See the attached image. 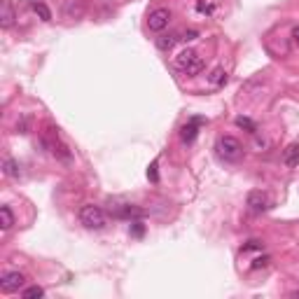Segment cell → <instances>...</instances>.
Returning a JSON list of instances; mask_svg holds the SVG:
<instances>
[{
	"instance_id": "cell-10",
	"label": "cell",
	"mask_w": 299,
	"mask_h": 299,
	"mask_svg": "<svg viewBox=\"0 0 299 299\" xmlns=\"http://www.w3.org/2000/svg\"><path fill=\"white\" fill-rule=\"evenodd\" d=\"M283 164L285 166H297L299 164V145L297 143H292V145L285 150V154H283Z\"/></svg>"
},
{
	"instance_id": "cell-12",
	"label": "cell",
	"mask_w": 299,
	"mask_h": 299,
	"mask_svg": "<svg viewBox=\"0 0 299 299\" xmlns=\"http://www.w3.org/2000/svg\"><path fill=\"white\" fill-rule=\"evenodd\" d=\"M3 171H5V176H10V178H19V176H21V168H19V164L14 161V159H5Z\"/></svg>"
},
{
	"instance_id": "cell-17",
	"label": "cell",
	"mask_w": 299,
	"mask_h": 299,
	"mask_svg": "<svg viewBox=\"0 0 299 299\" xmlns=\"http://www.w3.org/2000/svg\"><path fill=\"white\" fill-rule=\"evenodd\" d=\"M196 12H201V14H206V17H210V14L215 12V5H213V3H203V0H199V3H196Z\"/></svg>"
},
{
	"instance_id": "cell-14",
	"label": "cell",
	"mask_w": 299,
	"mask_h": 299,
	"mask_svg": "<svg viewBox=\"0 0 299 299\" xmlns=\"http://www.w3.org/2000/svg\"><path fill=\"white\" fill-rule=\"evenodd\" d=\"M33 10H35V14L42 19V21H49V19H52V12H49V7L45 5V3H40V0H35V3H33Z\"/></svg>"
},
{
	"instance_id": "cell-21",
	"label": "cell",
	"mask_w": 299,
	"mask_h": 299,
	"mask_svg": "<svg viewBox=\"0 0 299 299\" xmlns=\"http://www.w3.org/2000/svg\"><path fill=\"white\" fill-rule=\"evenodd\" d=\"M199 37V31H187V33H183V37L180 40H185V42H192V40H196Z\"/></svg>"
},
{
	"instance_id": "cell-9",
	"label": "cell",
	"mask_w": 299,
	"mask_h": 299,
	"mask_svg": "<svg viewBox=\"0 0 299 299\" xmlns=\"http://www.w3.org/2000/svg\"><path fill=\"white\" fill-rule=\"evenodd\" d=\"M12 24H14V7H12V3L10 0H3V14H0V26L3 28H12Z\"/></svg>"
},
{
	"instance_id": "cell-20",
	"label": "cell",
	"mask_w": 299,
	"mask_h": 299,
	"mask_svg": "<svg viewBox=\"0 0 299 299\" xmlns=\"http://www.w3.org/2000/svg\"><path fill=\"white\" fill-rule=\"evenodd\" d=\"M157 168H159L157 161H152V164H150V168H147V178H150L152 183H159V173H157Z\"/></svg>"
},
{
	"instance_id": "cell-6",
	"label": "cell",
	"mask_w": 299,
	"mask_h": 299,
	"mask_svg": "<svg viewBox=\"0 0 299 299\" xmlns=\"http://www.w3.org/2000/svg\"><path fill=\"white\" fill-rule=\"evenodd\" d=\"M206 124V119L203 117H192L187 124H183V129H180V141L183 143H194L196 141V136H199V129Z\"/></svg>"
},
{
	"instance_id": "cell-8",
	"label": "cell",
	"mask_w": 299,
	"mask_h": 299,
	"mask_svg": "<svg viewBox=\"0 0 299 299\" xmlns=\"http://www.w3.org/2000/svg\"><path fill=\"white\" fill-rule=\"evenodd\" d=\"M245 203H248V208H250L252 213H264L271 203H269V196L264 194V192H250L248 194V199H245Z\"/></svg>"
},
{
	"instance_id": "cell-5",
	"label": "cell",
	"mask_w": 299,
	"mask_h": 299,
	"mask_svg": "<svg viewBox=\"0 0 299 299\" xmlns=\"http://www.w3.org/2000/svg\"><path fill=\"white\" fill-rule=\"evenodd\" d=\"M168 21H171V12L166 10V7H159V10H154V12H150V17H147V26H150V31L154 33H161L168 26Z\"/></svg>"
},
{
	"instance_id": "cell-3",
	"label": "cell",
	"mask_w": 299,
	"mask_h": 299,
	"mask_svg": "<svg viewBox=\"0 0 299 299\" xmlns=\"http://www.w3.org/2000/svg\"><path fill=\"white\" fill-rule=\"evenodd\" d=\"M79 222L87 227V229H103L105 227V213L103 208L98 206H84L79 210Z\"/></svg>"
},
{
	"instance_id": "cell-4",
	"label": "cell",
	"mask_w": 299,
	"mask_h": 299,
	"mask_svg": "<svg viewBox=\"0 0 299 299\" xmlns=\"http://www.w3.org/2000/svg\"><path fill=\"white\" fill-rule=\"evenodd\" d=\"M110 213L115 215L117 220H129V222H134V220H143L145 218V210L138 206H134V203H119V206L112 208L110 206Z\"/></svg>"
},
{
	"instance_id": "cell-22",
	"label": "cell",
	"mask_w": 299,
	"mask_h": 299,
	"mask_svg": "<svg viewBox=\"0 0 299 299\" xmlns=\"http://www.w3.org/2000/svg\"><path fill=\"white\" fill-rule=\"evenodd\" d=\"M257 248H262V245H260V241H250L248 245H243V252H248V250H257Z\"/></svg>"
},
{
	"instance_id": "cell-11",
	"label": "cell",
	"mask_w": 299,
	"mask_h": 299,
	"mask_svg": "<svg viewBox=\"0 0 299 299\" xmlns=\"http://www.w3.org/2000/svg\"><path fill=\"white\" fill-rule=\"evenodd\" d=\"M12 225H14L12 210H10V206H3L0 208V227H3V229H10Z\"/></svg>"
},
{
	"instance_id": "cell-15",
	"label": "cell",
	"mask_w": 299,
	"mask_h": 299,
	"mask_svg": "<svg viewBox=\"0 0 299 299\" xmlns=\"http://www.w3.org/2000/svg\"><path fill=\"white\" fill-rule=\"evenodd\" d=\"M236 126H241V129H245L248 134H257V124L252 122V119H248V117H236Z\"/></svg>"
},
{
	"instance_id": "cell-2",
	"label": "cell",
	"mask_w": 299,
	"mask_h": 299,
	"mask_svg": "<svg viewBox=\"0 0 299 299\" xmlns=\"http://www.w3.org/2000/svg\"><path fill=\"white\" fill-rule=\"evenodd\" d=\"M215 150H218V154H220L225 161H238V159L243 157V145H241L234 136H220Z\"/></svg>"
},
{
	"instance_id": "cell-16",
	"label": "cell",
	"mask_w": 299,
	"mask_h": 299,
	"mask_svg": "<svg viewBox=\"0 0 299 299\" xmlns=\"http://www.w3.org/2000/svg\"><path fill=\"white\" fill-rule=\"evenodd\" d=\"M178 42V35H164L157 40V47L164 49V52H168V49H173V45Z\"/></svg>"
},
{
	"instance_id": "cell-19",
	"label": "cell",
	"mask_w": 299,
	"mask_h": 299,
	"mask_svg": "<svg viewBox=\"0 0 299 299\" xmlns=\"http://www.w3.org/2000/svg\"><path fill=\"white\" fill-rule=\"evenodd\" d=\"M143 234H145V225H143L141 220H134V222H131V236L141 238Z\"/></svg>"
},
{
	"instance_id": "cell-18",
	"label": "cell",
	"mask_w": 299,
	"mask_h": 299,
	"mask_svg": "<svg viewBox=\"0 0 299 299\" xmlns=\"http://www.w3.org/2000/svg\"><path fill=\"white\" fill-rule=\"evenodd\" d=\"M24 299H35V297H45V290L42 287H37V285H33V287H28V290H24Z\"/></svg>"
},
{
	"instance_id": "cell-1",
	"label": "cell",
	"mask_w": 299,
	"mask_h": 299,
	"mask_svg": "<svg viewBox=\"0 0 299 299\" xmlns=\"http://www.w3.org/2000/svg\"><path fill=\"white\" fill-rule=\"evenodd\" d=\"M176 66H178V70H183L187 75H199L203 70V59L196 54L194 49H183L176 56Z\"/></svg>"
},
{
	"instance_id": "cell-23",
	"label": "cell",
	"mask_w": 299,
	"mask_h": 299,
	"mask_svg": "<svg viewBox=\"0 0 299 299\" xmlns=\"http://www.w3.org/2000/svg\"><path fill=\"white\" fill-rule=\"evenodd\" d=\"M267 262H269L267 257H257V260H255V264H252V269H260V267H267Z\"/></svg>"
},
{
	"instance_id": "cell-7",
	"label": "cell",
	"mask_w": 299,
	"mask_h": 299,
	"mask_svg": "<svg viewBox=\"0 0 299 299\" xmlns=\"http://www.w3.org/2000/svg\"><path fill=\"white\" fill-rule=\"evenodd\" d=\"M26 283V278H24V274H19V271H7L3 278H0V290L3 292H19V287Z\"/></svg>"
},
{
	"instance_id": "cell-25",
	"label": "cell",
	"mask_w": 299,
	"mask_h": 299,
	"mask_svg": "<svg viewBox=\"0 0 299 299\" xmlns=\"http://www.w3.org/2000/svg\"><path fill=\"white\" fill-rule=\"evenodd\" d=\"M292 297H299V292H292Z\"/></svg>"
},
{
	"instance_id": "cell-13",
	"label": "cell",
	"mask_w": 299,
	"mask_h": 299,
	"mask_svg": "<svg viewBox=\"0 0 299 299\" xmlns=\"http://www.w3.org/2000/svg\"><path fill=\"white\" fill-rule=\"evenodd\" d=\"M208 82H210V84H215V87L225 84V82H227V73H225V68H215L213 73L208 75Z\"/></svg>"
},
{
	"instance_id": "cell-24",
	"label": "cell",
	"mask_w": 299,
	"mask_h": 299,
	"mask_svg": "<svg viewBox=\"0 0 299 299\" xmlns=\"http://www.w3.org/2000/svg\"><path fill=\"white\" fill-rule=\"evenodd\" d=\"M292 42L299 47V26H297V28H294V31H292Z\"/></svg>"
}]
</instances>
